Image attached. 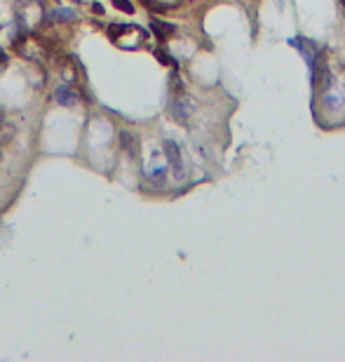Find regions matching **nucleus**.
<instances>
[{
    "label": "nucleus",
    "mask_w": 345,
    "mask_h": 362,
    "mask_svg": "<svg viewBox=\"0 0 345 362\" xmlns=\"http://www.w3.org/2000/svg\"><path fill=\"white\" fill-rule=\"evenodd\" d=\"M169 113H172V118L179 122V125H186V122H188V101L181 96V94H174V96H172Z\"/></svg>",
    "instance_id": "nucleus-2"
},
{
    "label": "nucleus",
    "mask_w": 345,
    "mask_h": 362,
    "mask_svg": "<svg viewBox=\"0 0 345 362\" xmlns=\"http://www.w3.org/2000/svg\"><path fill=\"white\" fill-rule=\"evenodd\" d=\"M113 2H115V7L122 10L125 14H134V5L129 2V0H113Z\"/></svg>",
    "instance_id": "nucleus-10"
},
{
    "label": "nucleus",
    "mask_w": 345,
    "mask_h": 362,
    "mask_svg": "<svg viewBox=\"0 0 345 362\" xmlns=\"http://www.w3.org/2000/svg\"><path fill=\"white\" fill-rule=\"evenodd\" d=\"M139 2H141V5H146L148 10H153V7L158 10V5H155V0H139Z\"/></svg>",
    "instance_id": "nucleus-11"
},
{
    "label": "nucleus",
    "mask_w": 345,
    "mask_h": 362,
    "mask_svg": "<svg viewBox=\"0 0 345 362\" xmlns=\"http://www.w3.org/2000/svg\"><path fill=\"white\" fill-rule=\"evenodd\" d=\"M150 31L158 36L160 40H167L174 31H176V26L169 24V21H162V19H158V17H153V19H150Z\"/></svg>",
    "instance_id": "nucleus-5"
},
{
    "label": "nucleus",
    "mask_w": 345,
    "mask_h": 362,
    "mask_svg": "<svg viewBox=\"0 0 345 362\" xmlns=\"http://www.w3.org/2000/svg\"><path fill=\"white\" fill-rule=\"evenodd\" d=\"M136 26H132V24H127V21H113L110 26H108V36H110V40L118 42L125 33H132Z\"/></svg>",
    "instance_id": "nucleus-8"
},
{
    "label": "nucleus",
    "mask_w": 345,
    "mask_h": 362,
    "mask_svg": "<svg viewBox=\"0 0 345 362\" xmlns=\"http://www.w3.org/2000/svg\"><path fill=\"white\" fill-rule=\"evenodd\" d=\"M118 141H120V148L122 151H127L132 158H136L139 155V151H141V144H139V136L134 134V132H120V136H118Z\"/></svg>",
    "instance_id": "nucleus-3"
},
{
    "label": "nucleus",
    "mask_w": 345,
    "mask_h": 362,
    "mask_svg": "<svg viewBox=\"0 0 345 362\" xmlns=\"http://www.w3.org/2000/svg\"><path fill=\"white\" fill-rule=\"evenodd\" d=\"M155 57H158L160 61L164 64V66H174V68H179V61H176L174 57H169V54L164 52V50H155Z\"/></svg>",
    "instance_id": "nucleus-9"
},
{
    "label": "nucleus",
    "mask_w": 345,
    "mask_h": 362,
    "mask_svg": "<svg viewBox=\"0 0 345 362\" xmlns=\"http://www.w3.org/2000/svg\"><path fill=\"white\" fill-rule=\"evenodd\" d=\"M0 64H7V54L2 52V50H0Z\"/></svg>",
    "instance_id": "nucleus-12"
},
{
    "label": "nucleus",
    "mask_w": 345,
    "mask_h": 362,
    "mask_svg": "<svg viewBox=\"0 0 345 362\" xmlns=\"http://www.w3.org/2000/svg\"><path fill=\"white\" fill-rule=\"evenodd\" d=\"M341 5H343V10H345V0H341Z\"/></svg>",
    "instance_id": "nucleus-13"
},
{
    "label": "nucleus",
    "mask_w": 345,
    "mask_h": 362,
    "mask_svg": "<svg viewBox=\"0 0 345 362\" xmlns=\"http://www.w3.org/2000/svg\"><path fill=\"white\" fill-rule=\"evenodd\" d=\"M45 19L47 21H73V19H78V14L73 12V10H68V7H54L52 12L45 14Z\"/></svg>",
    "instance_id": "nucleus-6"
},
{
    "label": "nucleus",
    "mask_w": 345,
    "mask_h": 362,
    "mask_svg": "<svg viewBox=\"0 0 345 362\" xmlns=\"http://www.w3.org/2000/svg\"><path fill=\"white\" fill-rule=\"evenodd\" d=\"M54 99H56V104H61V106H75V101H78V92H75L68 82H64V85H59V87H56Z\"/></svg>",
    "instance_id": "nucleus-4"
},
{
    "label": "nucleus",
    "mask_w": 345,
    "mask_h": 362,
    "mask_svg": "<svg viewBox=\"0 0 345 362\" xmlns=\"http://www.w3.org/2000/svg\"><path fill=\"white\" fill-rule=\"evenodd\" d=\"M162 151H164L167 165H169V170L174 172V176H176V179H183V176H186V165H183V155H181L179 141L164 139V141H162Z\"/></svg>",
    "instance_id": "nucleus-1"
},
{
    "label": "nucleus",
    "mask_w": 345,
    "mask_h": 362,
    "mask_svg": "<svg viewBox=\"0 0 345 362\" xmlns=\"http://www.w3.org/2000/svg\"><path fill=\"white\" fill-rule=\"evenodd\" d=\"M167 172H169V167H167V165H162V167H155V170H148L146 179L155 188H162V186H164V181H167Z\"/></svg>",
    "instance_id": "nucleus-7"
}]
</instances>
